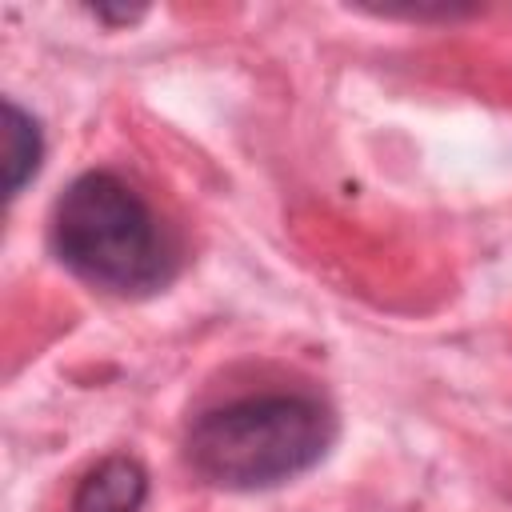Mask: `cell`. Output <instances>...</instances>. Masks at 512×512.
I'll use <instances>...</instances> for the list:
<instances>
[{
    "label": "cell",
    "instance_id": "3957f363",
    "mask_svg": "<svg viewBox=\"0 0 512 512\" xmlns=\"http://www.w3.org/2000/svg\"><path fill=\"white\" fill-rule=\"evenodd\" d=\"M148 496V472L132 456H104L72 492V512H140Z\"/></svg>",
    "mask_w": 512,
    "mask_h": 512
},
{
    "label": "cell",
    "instance_id": "277c9868",
    "mask_svg": "<svg viewBox=\"0 0 512 512\" xmlns=\"http://www.w3.org/2000/svg\"><path fill=\"white\" fill-rule=\"evenodd\" d=\"M44 156V136L36 116H28L16 100L4 104V196L12 200L40 168Z\"/></svg>",
    "mask_w": 512,
    "mask_h": 512
},
{
    "label": "cell",
    "instance_id": "7a4b0ae2",
    "mask_svg": "<svg viewBox=\"0 0 512 512\" xmlns=\"http://www.w3.org/2000/svg\"><path fill=\"white\" fill-rule=\"evenodd\" d=\"M52 252L84 284L144 296L172 280L176 244L156 208L116 172L76 176L52 208Z\"/></svg>",
    "mask_w": 512,
    "mask_h": 512
},
{
    "label": "cell",
    "instance_id": "6da1fadb",
    "mask_svg": "<svg viewBox=\"0 0 512 512\" xmlns=\"http://www.w3.org/2000/svg\"><path fill=\"white\" fill-rule=\"evenodd\" d=\"M332 440L336 412L324 396L272 388L204 408L188 424L184 456L200 480L232 492H256L320 464Z\"/></svg>",
    "mask_w": 512,
    "mask_h": 512
}]
</instances>
